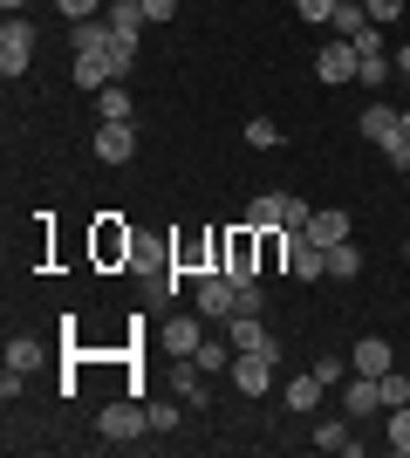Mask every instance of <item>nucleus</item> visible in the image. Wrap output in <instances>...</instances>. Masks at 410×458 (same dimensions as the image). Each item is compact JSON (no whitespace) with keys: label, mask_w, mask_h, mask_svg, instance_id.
Here are the masks:
<instances>
[{"label":"nucleus","mask_w":410,"mask_h":458,"mask_svg":"<svg viewBox=\"0 0 410 458\" xmlns=\"http://www.w3.org/2000/svg\"><path fill=\"white\" fill-rule=\"evenodd\" d=\"M308 219H314V206H308V199H294V191H288V212H280V233H301V226H308Z\"/></svg>","instance_id":"obj_24"},{"label":"nucleus","mask_w":410,"mask_h":458,"mask_svg":"<svg viewBox=\"0 0 410 458\" xmlns=\"http://www.w3.org/2000/svg\"><path fill=\"white\" fill-rule=\"evenodd\" d=\"M151 431H178V403H151Z\"/></svg>","instance_id":"obj_31"},{"label":"nucleus","mask_w":410,"mask_h":458,"mask_svg":"<svg viewBox=\"0 0 410 458\" xmlns=\"http://www.w3.org/2000/svg\"><path fill=\"white\" fill-rule=\"evenodd\" d=\"M383 157H390L397 172H410V137H390V144H383Z\"/></svg>","instance_id":"obj_32"},{"label":"nucleus","mask_w":410,"mask_h":458,"mask_svg":"<svg viewBox=\"0 0 410 458\" xmlns=\"http://www.w3.org/2000/svg\"><path fill=\"white\" fill-rule=\"evenodd\" d=\"M363 28H376V21H370V7H363V0H342V7H335V35H342V41H356Z\"/></svg>","instance_id":"obj_16"},{"label":"nucleus","mask_w":410,"mask_h":458,"mask_svg":"<svg viewBox=\"0 0 410 458\" xmlns=\"http://www.w3.org/2000/svg\"><path fill=\"white\" fill-rule=\"evenodd\" d=\"M96 431H103V438H117V445H130V438L151 431V411H144V403H110V411L96 418Z\"/></svg>","instance_id":"obj_3"},{"label":"nucleus","mask_w":410,"mask_h":458,"mask_svg":"<svg viewBox=\"0 0 410 458\" xmlns=\"http://www.w3.org/2000/svg\"><path fill=\"white\" fill-rule=\"evenodd\" d=\"M247 144H254V151H273V144H280V123H273V116H247Z\"/></svg>","instance_id":"obj_22"},{"label":"nucleus","mask_w":410,"mask_h":458,"mask_svg":"<svg viewBox=\"0 0 410 458\" xmlns=\"http://www.w3.org/2000/svg\"><path fill=\"white\" fill-rule=\"evenodd\" d=\"M363 137H370V144H390L397 137V110L390 103H370V110H363Z\"/></svg>","instance_id":"obj_14"},{"label":"nucleus","mask_w":410,"mask_h":458,"mask_svg":"<svg viewBox=\"0 0 410 458\" xmlns=\"http://www.w3.org/2000/svg\"><path fill=\"white\" fill-rule=\"evenodd\" d=\"M233 315H260V281H247V287L233 294Z\"/></svg>","instance_id":"obj_29"},{"label":"nucleus","mask_w":410,"mask_h":458,"mask_svg":"<svg viewBox=\"0 0 410 458\" xmlns=\"http://www.w3.org/2000/svg\"><path fill=\"white\" fill-rule=\"evenodd\" d=\"M390 452L410 458V403H404V411H390Z\"/></svg>","instance_id":"obj_23"},{"label":"nucleus","mask_w":410,"mask_h":458,"mask_svg":"<svg viewBox=\"0 0 410 458\" xmlns=\"http://www.w3.org/2000/svg\"><path fill=\"white\" fill-rule=\"evenodd\" d=\"M376 390H383V411H404V403H410V377H397V369H383Z\"/></svg>","instance_id":"obj_21"},{"label":"nucleus","mask_w":410,"mask_h":458,"mask_svg":"<svg viewBox=\"0 0 410 458\" xmlns=\"http://www.w3.org/2000/svg\"><path fill=\"white\" fill-rule=\"evenodd\" d=\"M397 76H410V48H397Z\"/></svg>","instance_id":"obj_33"},{"label":"nucleus","mask_w":410,"mask_h":458,"mask_svg":"<svg viewBox=\"0 0 410 458\" xmlns=\"http://www.w3.org/2000/svg\"><path fill=\"white\" fill-rule=\"evenodd\" d=\"M314 452H342V458H356L363 445H356L349 431H342V424H314Z\"/></svg>","instance_id":"obj_20"},{"label":"nucleus","mask_w":410,"mask_h":458,"mask_svg":"<svg viewBox=\"0 0 410 458\" xmlns=\"http://www.w3.org/2000/svg\"><path fill=\"white\" fill-rule=\"evenodd\" d=\"M280 212H288V191H260L254 206H247V226L254 233H280Z\"/></svg>","instance_id":"obj_12"},{"label":"nucleus","mask_w":410,"mask_h":458,"mask_svg":"<svg viewBox=\"0 0 410 458\" xmlns=\"http://www.w3.org/2000/svg\"><path fill=\"white\" fill-rule=\"evenodd\" d=\"M356 69H363V48H356V41H329V48L314 55V76L322 82H356Z\"/></svg>","instance_id":"obj_5"},{"label":"nucleus","mask_w":410,"mask_h":458,"mask_svg":"<svg viewBox=\"0 0 410 458\" xmlns=\"http://www.w3.org/2000/svg\"><path fill=\"white\" fill-rule=\"evenodd\" d=\"M314 377L329 383V390H342V383H349V377H342V356H322V363H314Z\"/></svg>","instance_id":"obj_28"},{"label":"nucleus","mask_w":410,"mask_h":458,"mask_svg":"<svg viewBox=\"0 0 410 458\" xmlns=\"http://www.w3.org/2000/svg\"><path fill=\"white\" fill-rule=\"evenodd\" d=\"M198 322H205V315H198ZM198 322H192V315H178V322L164 328V349H172L178 363H192V356H198V343H205V328H198Z\"/></svg>","instance_id":"obj_9"},{"label":"nucleus","mask_w":410,"mask_h":458,"mask_svg":"<svg viewBox=\"0 0 410 458\" xmlns=\"http://www.w3.org/2000/svg\"><path fill=\"white\" fill-rule=\"evenodd\" d=\"M0 7H7V14H21V7H28V0H0Z\"/></svg>","instance_id":"obj_35"},{"label":"nucleus","mask_w":410,"mask_h":458,"mask_svg":"<svg viewBox=\"0 0 410 458\" xmlns=\"http://www.w3.org/2000/svg\"><path fill=\"white\" fill-rule=\"evenodd\" d=\"M41 356H48V349H41L35 335H14V343H7V369H14V377H28V369H41Z\"/></svg>","instance_id":"obj_15"},{"label":"nucleus","mask_w":410,"mask_h":458,"mask_svg":"<svg viewBox=\"0 0 410 458\" xmlns=\"http://www.w3.org/2000/svg\"><path fill=\"white\" fill-rule=\"evenodd\" d=\"M233 390H239V397L273 390V356H233Z\"/></svg>","instance_id":"obj_6"},{"label":"nucleus","mask_w":410,"mask_h":458,"mask_svg":"<svg viewBox=\"0 0 410 458\" xmlns=\"http://www.w3.org/2000/svg\"><path fill=\"white\" fill-rule=\"evenodd\" d=\"M137 7H144V21H151V28H157V21H172V14H178V0H137Z\"/></svg>","instance_id":"obj_30"},{"label":"nucleus","mask_w":410,"mask_h":458,"mask_svg":"<svg viewBox=\"0 0 410 458\" xmlns=\"http://www.w3.org/2000/svg\"><path fill=\"white\" fill-rule=\"evenodd\" d=\"M28 62H35V21L7 14V28H0V76H7V82L28 76Z\"/></svg>","instance_id":"obj_1"},{"label":"nucleus","mask_w":410,"mask_h":458,"mask_svg":"<svg viewBox=\"0 0 410 458\" xmlns=\"http://www.w3.org/2000/svg\"><path fill=\"white\" fill-rule=\"evenodd\" d=\"M356 274H363V253H356V240L329 247V281H356Z\"/></svg>","instance_id":"obj_19"},{"label":"nucleus","mask_w":410,"mask_h":458,"mask_svg":"<svg viewBox=\"0 0 410 458\" xmlns=\"http://www.w3.org/2000/svg\"><path fill=\"white\" fill-rule=\"evenodd\" d=\"M404 260H410V247H404Z\"/></svg>","instance_id":"obj_36"},{"label":"nucleus","mask_w":410,"mask_h":458,"mask_svg":"<svg viewBox=\"0 0 410 458\" xmlns=\"http://www.w3.org/2000/svg\"><path fill=\"white\" fill-rule=\"evenodd\" d=\"M198 369H205V377H219V369H233V343H219V335H205V343H198V356H192Z\"/></svg>","instance_id":"obj_17"},{"label":"nucleus","mask_w":410,"mask_h":458,"mask_svg":"<svg viewBox=\"0 0 410 458\" xmlns=\"http://www.w3.org/2000/svg\"><path fill=\"white\" fill-rule=\"evenodd\" d=\"M96 116H103V123H130V89H123V82L96 89Z\"/></svg>","instance_id":"obj_13"},{"label":"nucleus","mask_w":410,"mask_h":458,"mask_svg":"<svg viewBox=\"0 0 410 458\" xmlns=\"http://www.w3.org/2000/svg\"><path fill=\"white\" fill-rule=\"evenodd\" d=\"M349 363L363 369V377H383V369H397V356H390V343H383V335H363Z\"/></svg>","instance_id":"obj_11"},{"label":"nucleus","mask_w":410,"mask_h":458,"mask_svg":"<svg viewBox=\"0 0 410 458\" xmlns=\"http://www.w3.org/2000/svg\"><path fill=\"white\" fill-rule=\"evenodd\" d=\"M322 390H329V383L314 377V369H308V377H294V383H288V411H314V403H322Z\"/></svg>","instance_id":"obj_18"},{"label":"nucleus","mask_w":410,"mask_h":458,"mask_svg":"<svg viewBox=\"0 0 410 458\" xmlns=\"http://www.w3.org/2000/svg\"><path fill=\"white\" fill-rule=\"evenodd\" d=\"M233 294H239V287L233 281H226V274H198V281H192V301H198V315H205V322H226V315H233Z\"/></svg>","instance_id":"obj_2"},{"label":"nucleus","mask_w":410,"mask_h":458,"mask_svg":"<svg viewBox=\"0 0 410 458\" xmlns=\"http://www.w3.org/2000/svg\"><path fill=\"white\" fill-rule=\"evenodd\" d=\"M96 157H103V165H130V157H137V131H130V123H103V131H96Z\"/></svg>","instance_id":"obj_8"},{"label":"nucleus","mask_w":410,"mask_h":458,"mask_svg":"<svg viewBox=\"0 0 410 458\" xmlns=\"http://www.w3.org/2000/svg\"><path fill=\"white\" fill-rule=\"evenodd\" d=\"M301 233H308L314 247L329 253V247H342V240H349V212H314V219H308Z\"/></svg>","instance_id":"obj_10"},{"label":"nucleus","mask_w":410,"mask_h":458,"mask_svg":"<svg viewBox=\"0 0 410 458\" xmlns=\"http://www.w3.org/2000/svg\"><path fill=\"white\" fill-rule=\"evenodd\" d=\"M342 411H349V418H376V411H383V390H376V377H363V369H356V377L342 383Z\"/></svg>","instance_id":"obj_7"},{"label":"nucleus","mask_w":410,"mask_h":458,"mask_svg":"<svg viewBox=\"0 0 410 458\" xmlns=\"http://www.w3.org/2000/svg\"><path fill=\"white\" fill-rule=\"evenodd\" d=\"M294 7H301V21H335L342 0H294Z\"/></svg>","instance_id":"obj_27"},{"label":"nucleus","mask_w":410,"mask_h":458,"mask_svg":"<svg viewBox=\"0 0 410 458\" xmlns=\"http://www.w3.org/2000/svg\"><path fill=\"white\" fill-rule=\"evenodd\" d=\"M226 328H233V356H273L280 363V343L260 328V315H226Z\"/></svg>","instance_id":"obj_4"},{"label":"nucleus","mask_w":410,"mask_h":458,"mask_svg":"<svg viewBox=\"0 0 410 458\" xmlns=\"http://www.w3.org/2000/svg\"><path fill=\"white\" fill-rule=\"evenodd\" d=\"M363 7H370V21H376V28H390V21L404 14V0H363Z\"/></svg>","instance_id":"obj_26"},{"label":"nucleus","mask_w":410,"mask_h":458,"mask_svg":"<svg viewBox=\"0 0 410 458\" xmlns=\"http://www.w3.org/2000/svg\"><path fill=\"white\" fill-rule=\"evenodd\" d=\"M55 7H62V14H69V21H96L103 7H110V0H55Z\"/></svg>","instance_id":"obj_25"},{"label":"nucleus","mask_w":410,"mask_h":458,"mask_svg":"<svg viewBox=\"0 0 410 458\" xmlns=\"http://www.w3.org/2000/svg\"><path fill=\"white\" fill-rule=\"evenodd\" d=\"M397 137H410V110H397Z\"/></svg>","instance_id":"obj_34"}]
</instances>
